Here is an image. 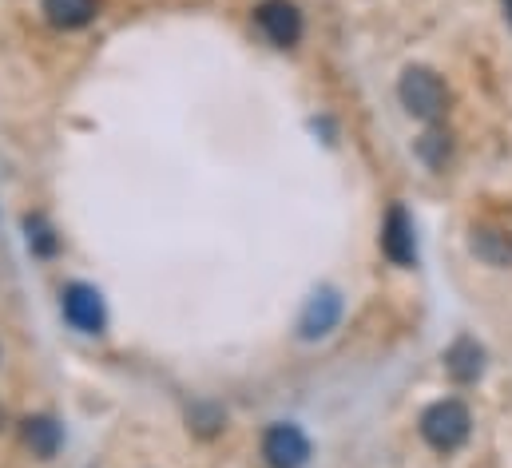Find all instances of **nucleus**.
<instances>
[{
	"instance_id": "nucleus-1",
	"label": "nucleus",
	"mask_w": 512,
	"mask_h": 468,
	"mask_svg": "<svg viewBox=\"0 0 512 468\" xmlns=\"http://www.w3.org/2000/svg\"><path fill=\"white\" fill-rule=\"evenodd\" d=\"M473 433V417L461 401H437L421 413V437L437 449V453H457Z\"/></svg>"
},
{
	"instance_id": "nucleus-2",
	"label": "nucleus",
	"mask_w": 512,
	"mask_h": 468,
	"mask_svg": "<svg viewBox=\"0 0 512 468\" xmlns=\"http://www.w3.org/2000/svg\"><path fill=\"white\" fill-rule=\"evenodd\" d=\"M397 96H401L405 112L417 119L445 116V104H449V92H445L441 76L429 72V68H405L401 80H397Z\"/></svg>"
},
{
	"instance_id": "nucleus-3",
	"label": "nucleus",
	"mask_w": 512,
	"mask_h": 468,
	"mask_svg": "<svg viewBox=\"0 0 512 468\" xmlns=\"http://www.w3.org/2000/svg\"><path fill=\"white\" fill-rule=\"evenodd\" d=\"M255 28L274 48H290L302 40V12L290 0H262L255 8Z\"/></svg>"
},
{
	"instance_id": "nucleus-4",
	"label": "nucleus",
	"mask_w": 512,
	"mask_h": 468,
	"mask_svg": "<svg viewBox=\"0 0 512 468\" xmlns=\"http://www.w3.org/2000/svg\"><path fill=\"white\" fill-rule=\"evenodd\" d=\"M262 457L270 468H302L310 461V441L298 425H270L262 437Z\"/></svg>"
},
{
	"instance_id": "nucleus-5",
	"label": "nucleus",
	"mask_w": 512,
	"mask_h": 468,
	"mask_svg": "<svg viewBox=\"0 0 512 468\" xmlns=\"http://www.w3.org/2000/svg\"><path fill=\"white\" fill-rule=\"evenodd\" d=\"M382 250L389 262L397 266H413L417 262V242H413V219L405 207H389L382 223Z\"/></svg>"
},
{
	"instance_id": "nucleus-6",
	"label": "nucleus",
	"mask_w": 512,
	"mask_h": 468,
	"mask_svg": "<svg viewBox=\"0 0 512 468\" xmlns=\"http://www.w3.org/2000/svg\"><path fill=\"white\" fill-rule=\"evenodd\" d=\"M64 318L76 330H84V334H100L104 330V302H100V294L92 286H84V282L68 286L64 290Z\"/></svg>"
},
{
	"instance_id": "nucleus-7",
	"label": "nucleus",
	"mask_w": 512,
	"mask_h": 468,
	"mask_svg": "<svg viewBox=\"0 0 512 468\" xmlns=\"http://www.w3.org/2000/svg\"><path fill=\"white\" fill-rule=\"evenodd\" d=\"M445 369H449V377H453L457 385H469V381H477L481 369H485V350H481L473 338H457V342L445 350Z\"/></svg>"
},
{
	"instance_id": "nucleus-8",
	"label": "nucleus",
	"mask_w": 512,
	"mask_h": 468,
	"mask_svg": "<svg viewBox=\"0 0 512 468\" xmlns=\"http://www.w3.org/2000/svg\"><path fill=\"white\" fill-rule=\"evenodd\" d=\"M338 314H342V298H338L334 290H318V294L310 298L306 314H302V338H318V334L334 330Z\"/></svg>"
},
{
	"instance_id": "nucleus-9",
	"label": "nucleus",
	"mask_w": 512,
	"mask_h": 468,
	"mask_svg": "<svg viewBox=\"0 0 512 468\" xmlns=\"http://www.w3.org/2000/svg\"><path fill=\"white\" fill-rule=\"evenodd\" d=\"M40 8H44V20L52 28H64V32L68 28H84L96 16V0H44Z\"/></svg>"
},
{
	"instance_id": "nucleus-10",
	"label": "nucleus",
	"mask_w": 512,
	"mask_h": 468,
	"mask_svg": "<svg viewBox=\"0 0 512 468\" xmlns=\"http://www.w3.org/2000/svg\"><path fill=\"white\" fill-rule=\"evenodd\" d=\"M473 254L489 266H512V234L497 231V227H477L469 238Z\"/></svg>"
},
{
	"instance_id": "nucleus-11",
	"label": "nucleus",
	"mask_w": 512,
	"mask_h": 468,
	"mask_svg": "<svg viewBox=\"0 0 512 468\" xmlns=\"http://www.w3.org/2000/svg\"><path fill=\"white\" fill-rule=\"evenodd\" d=\"M20 433H24V445L36 457H56V449H60V425L52 417H28L20 425Z\"/></svg>"
},
{
	"instance_id": "nucleus-12",
	"label": "nucleus",
	"mask_w": 512,
	"mask_h": 468,
	"mask_svg": "<svg viewBox=\"0 0 512 468\" xmlns=\"http://www.w3.org/2000/svg\"><path fill=\"white\" fill-rule=\"evenodd\" d=\"M28 246L36 250V254H52L56 250V238H52V231L36 219V223H28Z\"/></svg>"
},
{
	"instance_id": "nucleus-13",
	"label": "nucleus",
	"mask_w": 512,
	"mask_h": 468,
	"mask_svg": "<svg viewBox=\"0 0 512 468\" xmlns=\"http://www.w3.org/2000/svg\"><path fill=\"white\" fill-rule=\"evenodd\" d=\"M421 155L437 167V163L449 155V139H445V135H437V131H433V135H425V139H421Z\"/></svg>"
},
{
	"instance_id": "nucleus-14",
	"label": "nucleus",
	"mask_w": 512,
	"mask_h": 468,
	"mask_svg": "<svg viewBox=\"0 0 512 468\" xmlns=\"http://www.w3.org/2000/svg\"><path fill=\"white\" fill-rule=\"evenodd\" d=\"M505 4V16H509V24H512V0H501Z\"/></svg>"
}]
</instances>
